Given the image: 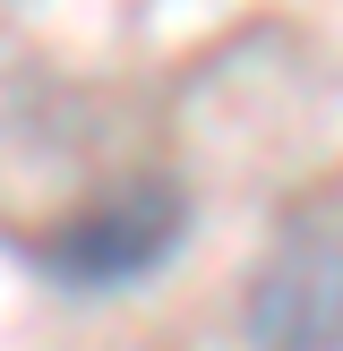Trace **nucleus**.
I'll use <instances>...</instances> for the list:
<instances>
[{"label":"nucleus","mask_w":343,"mask_h":351,"mask_svg":"<svg viewBox=\"0 0 343 351\" xmlns=\"http://www.w3.org/2000/svg\"><path fill=\"white\" fill-rule=\"evenodd\" d=\"M189 232V197L172 180H129L112 189V197L78 206L69 223H51L43 240H34V257H43L51 283L69 291H112V283H137V274H154L172 249H180Z\"/></svg>","instance_id":"nucleus-1"},{"label":"nucleus","mask_w":343,"mask_h":351,"mask_svg":"<svg viewBox=\"0 0 343 351\" xmlns=\"http://www.w3.org/2000/svg\"><path fill=\"white\" fill-rule=\"evenodd\" d=\"M249 335L266 351H343V240H283L249 291Z\"/></svg>","instance_id":"nucleus-2"}]
</instances>
